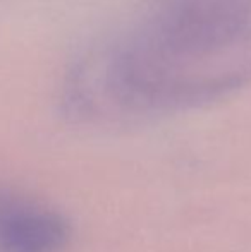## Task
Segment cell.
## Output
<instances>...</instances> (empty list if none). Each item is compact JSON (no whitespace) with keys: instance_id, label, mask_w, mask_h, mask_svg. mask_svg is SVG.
Returning <instances> with one entry per match:
<instances>
[{"instance_id":"cell-1","label":"cell","mask_w":251,"mask_h":252,"mask_svg":"<svg viewBox=\"0 0 251 252\" xmlns=\"http://www.w3.org/2000/svg\"><path fill=\"white\" fill-rule=\"evenodd\" d=\"M151 21L191 43L251 52V0H155Z\"/></svg>"},{"instance_id":"cell-2","label":"cell","mask_w":251,"mask_h":252,"mask_svg":"<svg viewBox=\"0 0 251 252\" xmlns=\"http://www.w3.org/2000/svg\"><path fill=\"white\" fill-rule=\"evenodd\" d=\"M69 225L59 213L0 189V252H61Z\"/></svg>"}]
</instances>
